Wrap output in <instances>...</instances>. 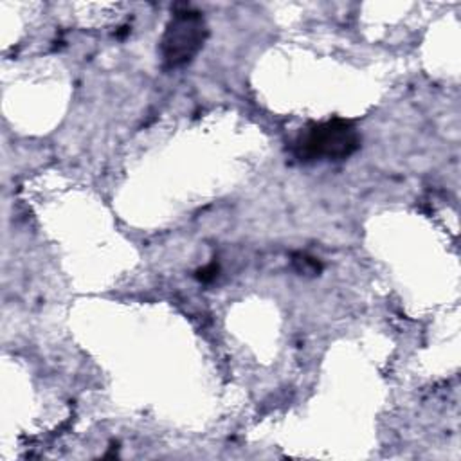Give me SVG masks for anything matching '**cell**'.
I'll return each mask as SVG.
<instances>
[{
  "mask_svg": "<svg viewBox=\"0 0 461 461\" xmlns=\"http://www.w3.org/2000/svg\"><path fill=\"white\" fill-rule=\"evenodd\" d=\"M360 146L357 126L346 119L312 122L294 140V153L304 160H342Z\"/></svg>",
  "mask_w": 461,
  "mask_h": 461,
  "instance_id": "obj_1",
  "label": "cell"
},
{
  "mask_svg": "<svg viewBox=\"0 0 461 461\" xmlns=\"http://www.w3.org/2000/svg\"><path fill=\"white\" fill-rule=\"evenodd\" d=\"M207 23L200 11L180 7L169 18L160 38V58L166 68H178L193 61L207 40Z\"/></svg>",
  "mask_w": 461,
  "mask_h": 461,
  "instance_id": "obj_2",
  "label": "cell"
},
{
  "mask_svg": "<svg viewBox=\"0 0 461 461\" xmlns=\"http://www.w3.org/2000/svg\"><path fill=\"white\" fill-rule=\"evenodd\" d=\"M294 263H299V272H319L321 267L319 263L313 259V258H308V256H297L294 259Z\"/></svg>",
  "mask_w": 461,
  "mask_h": 461,
  "instance_id": "obj_3",
  "label": "cell"
},
{
  "mask_svg": "<svg viewBox=\"0 0 461 461\" xmlns=\"http://www.w3.org/2000/svg\"><path fill=\"white\" fill-rule=\"evenodd\" d=\"M216 272H218V268H216L214 265H209L207 268L200 270V276H198V277H200L202 281H209V279H212V277H214V274H216Z\"/></svg>",
  "mask_w": 461,
  "mask_h": 461,
  "instance_id": "obj_4",
  "label": "cell"
}]
</instances>
